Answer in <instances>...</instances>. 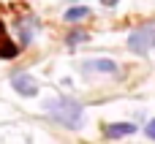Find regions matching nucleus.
I'll return each instance as SVG.
<instances>
[{
	"mask_svg": "<svg viewBox=\"0 0 155 144\" xmlns=\"http://www.w3.org/2000/svg\"><path fill=\"white\" fill-rule=\"evenodd\" d=\"M82 38H87V35H82V33H74V35H71L68 41H71V44H76V41H82Z\"/></svg>",
	"mask_w": 155,
	"mask_h": 144,
	"instance_id": "obj_8",
	"label": "nucleus"
},
{
	"mask_svg": "<svg viewBox=\"0 0 155 144\" xmlns=\"http://www.w3.org/2000/svg\"><path fill=\"white\" fill-rule=\"evenodd\" d=\"M84 71H114V63L112 60H93V63H84Z\"/></svg>",
	"mask_w": 155,
	"mask_h": 144,
	"instance_id": "obj_6",
	"label": "nucleus"
},
{
	"mask_svg": "<svg viewBox=\"0 0 155 144\" xmlns=\"http://www.w3.org/2000/svg\"><path fill=\"white\" fill-rule=\"evenodd\" d=\"M84 16H90V8L87 5H76V8H68L65 11V19L68 22H76V19H84Z\"/></svg>",
	"mask_w": 155,
	"mask_h": 144,
	"instance_id": "obj_5",
	"label": "nucleus"
},
{
	"mask_svg": "<svg viewBox=\"0 0 155 144\" xmlns=\"http://www.w3.org/2000/svg\"><path fill=\"white\" fill-rule=\"evenodd\" d=\"M46 112H49V117H54L65 128H74V131L82 128V106L76 101H71V98H54V101H49Z\"/></svg>",
	"mask_w": 155,
	"mask_h": 144,
	"instance_id": "obj_1",
	"label": "nucleus"
},
{
	"mask_svg": "<svg viewBox=\"0 0 155 144\" xmlns=\"http://www.w3.org/2000/svg\"><path fill=\"white\" fill-rule=\"evenodd\" d=\"M104 131H106L109 139H120V136H131L136 131V125H131V123H114V125H106Z\"/></svg>",
	"mask_w": 155,
	"mask_h": 144,
	"instance_id": "obj_4",
	"label": "nucleus"
},
{
	"mask_svg": "<svg viewBox=\"0 0 155 144\" xmlns=\"http://www.w3.org/2000/svg\"><path fill=\"white\" fill-rule=\"evenodd\" d=\"M11 84H14V90H16L19 95H35V93H38V84H35V79H33L30 74H14Z\"/></svg>",
	"mask_w": 155,
	"mask_h": 144,
	"instance_id": "obj_3",
	"label": "nucleus"
},
{
	"mask_svg": "<svg viewBox=\"0 0 155 144\" xmlns=\"http://www.w3.org/2000/svg\"><path fill=\"white\" fill-rule=\"evenodd\" d=\"M153 46H155V19L147 22V25H142V27H136L128 35V49L136 52V54H147Z\"/></svg>",
	"mask_w": 155,
	"mask_h": 144,
	"instance_id": "obj_2",
	"label": "nucleus"
},
{
	"mask_svg": "<svg viewBox=\"0 0 155 144\" xmlns=\"http://www.w3.org/2000/svg\"><path fill=\"white\" fill-rule=\"evenodd\" d=\"M104 5H117V0H101Z\"/></svg>",
	"mask_w": 155,
	"mask_h": 144,
	"instance_id": "obj_9",
	"label": "nucleus"
},
{
	"mask_svg": "<svg viewBox=\"0 0 155 144\" xmlns=\"http://www.w3.org/2000/svg\"><path fill=\"white\" fill-rule=\"evenodd\" d=\"M147 136H150V139H155V120L147 125Z\"/></svg>",
	"mask_w": 155,
	"mask_h": 144,
	"instance_id": "obj_7",
	"label": "nucleus"
}]
</instances>
